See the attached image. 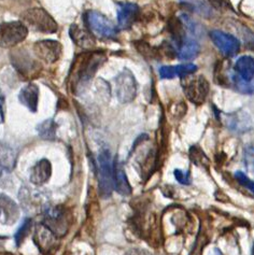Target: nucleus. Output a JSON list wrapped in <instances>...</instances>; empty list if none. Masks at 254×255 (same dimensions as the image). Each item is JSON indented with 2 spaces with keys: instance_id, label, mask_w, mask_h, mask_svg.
<instances>
[{
  "instance_id": "39",
  "label": "nucleus",
  "mask_w": 254,
  "mask_h": 255,
  "mask_svg": "<svg viewBox=\"0 0 254 255\" xmlns=\"http://www.w3.org/2000/svg\"><path fill=\"white\" fill-rule=\"evenodd\" d=\"M252 255H254V246H253V248H252Z\"/></svg>"
},
{
  "instance_id": "23",
  "label": "nucleus",
  "mask_w": 254,
  "mask_h": 255,
  "mask_svg": "<svg viewBox=\"0 0 254 255\" xmlns=\"http://www.w3.org/2000/svg\"><path fill=\"white\" fill-rule=\"evenodd\" d=\"M249 119L247 116L243 117L242 112L230 114L226 120V126H229L233 130H240L244 131L248 128Z\"/></svg>"
},
{
  "instance_id": "11",
  "label": "nucleus",
  "mask_w": 254,
  "mask_h": 255,
  "mask_svg": "<svg viewBox=\"0 0 254 255\" xmlns=\"http://www.w3.org/2000/svg\"><path fill=\"white\" fill-rule=\"evenodd\" d=\"M35 54L45 63H55L62 55V45L55 40H42L33 44Z\"/></svg>"
},
{
  "instance_id": "19",
  "label": "nucleus",
  "mask_w": 254,
  "mask_h": 255,
  "mask_svg": "<svg viewBox=\"0 0 254 255\" xmlns=\"http://www.w3.org/2000/svg\"><path fill=\"white\" fill-rule=\"evenodd\" d=\"M236 75L245 81H252L254 79V59L251 56L245 55L237 59L235 64Z\"/></svg>"
},
{
  "instance_id": "9",
  "label": "nucleus",
  "mask_w": 254,
  "mask_h": 255,
  "mask_svg": "<svg viewBox=\"0 0 254 255\" xmlns=\"http://www.w3.org/2000/svg\"><path fill=\"white\" fill-rule=\"evenodd\" d=\"M209 36L217 48L221 51L224 55L233 57L237 55L240 50L239 40L231 33L224 32L222 30H212Z\"/></svg>"
},
{
  "instance_id": "5",
  "label": "nucleus",
  "mask_w": 254,
  "mask_h": 255,
  "mask_svg": "<svg viewBox=\"0 0 254 255\" xmlns=\"http://www.w3.org/2000/svg\"><path fill=\"white\" fill-rule=\"evenodd\" d=\"M43 223L57 237H63L69 230V212L63 206H46Z\"/></svg>"
},
{
  "instance_id": "16",
  "label": "nucleus",
  "mask_w": 254,
  "mask_h": 255,
  "mask_svg": "<svg viewBox=\"0 0 254 255\" xmlns=\"http://www.w3.org/2000/svg\"><path fill=\"white\" fill-rule=\"evenodd\" d=\"M113 185H115V190L120 195H130L131 187L129 181L127 179L123 166L118 160H115V163H113Z\"/></svg>"
},
{
  "instance_id": "18",
  "label": "nucleus",
  "mask_w": 254,
  "mask_h": 255,
  "mask_svg": "<svg viewBox=\"0 0 254 255\" xmlns=\"http://www.w3.org/2000/svg\"><path fill=\"white\" fill-rule=\"evenodd\" d=\"M12 63L15 66L16 70L23 72L24 75H29L30 72H33L36 69V63L33 59L29 57L27 53L22 51H14L11 55Z\"/></svg>"
},
{
  "instance_id": "31",
  "label": "nucleus",
  "mask_w": 254,
  "mask_h": 255,
  "mask_svg": "<svg viewBox=\"0 0 254 255\" xmlns=\"http://www.w3.org/2000/svg\"><path fill=\"white\" fill-rule=\"evenodd\" d=\"M245 139V153L247 157L254 156V131H250L246 135Z\"/></svg>"
},
{
  "instance_id": "13",
  "label": "nucleus",
  "mask_w": 254,
  "mask_h": 255,
  "mask_svg": "<svg viewBox=\"0 0 254 255\" xmlns=\"http://www.w3.org/2000/svg\"><path fill=\"white\" fill-rule=\"evenodd\" d=\"M140 15V9L136 3H119L118 25L121 29H128L133 25Z\"/></svg>"
},
{
  "instance_id": "26",
  "label": "nucleus",
  "mask_w": 254,
  "mask_h": 255,
  "mask_svg": "<svg viewBox=\"0 0 254 255\" xmlns=\"http://www.w3.org/2000/svg\"><path fill=\"white\" fill-rule=\"evenodd\" d=\"M32 226V221L31 219H25V221L23 222V224L19 226V228L17 230L16 234H15V243L16 246H21L22 243L24 241V239L26 238V236L29 234L30 230Z\"/></svg>"
},
{
  "instance_id": "35",
  "label": "nucleus",
  "mask_w": 254,
  "mask_h": 255,
  "mask_svg": "<svg viewBox=\"0 0 254 255\" xmlns=\"http://www.w3.org/2000/svg\"><path fill=\"white\" fill-rule=\"evenodd\" d=\"M9 174L10 171L6 170L4 167L0 165V186L4 187L9 182Z\"/></svg>"
},
{
  "instance_id": "6",
  "label": "nucleus",
  "mask_w": 254,
  "mask_h": 255,
  "mask_svg": "<svg viewBox=\"0 0 254 255\" xmlns=\"http://www.w3.org/2000/svg\"><path fill=\"white\" fill-rule=\"evenodd\" d=\"M191 76L181 78L185 96L194 105H203L209 94V83L203 76Z\"/></svg>"
},
{
  "instance_id": "2",
  "label": "nucleus",
  "mask_w": 254,
  "mask_h": 255,
  "mask_svg": "<svg viewBox=\"0 0 254 255\" xmlns=\"http://www.w3.org/2000/svg\"><path fill=\"white\" fill-rule=\"evenodd\" d=\"M84 19L86 28L94 37L110 40L117 38L118 29L116 25L100 12L95 10L86 11Z\"/></svg>"
},
{
  "instance_id": "38",
  "label": "nucleus",
  "mask_w": 254,
  "mask_h": 255,
  "mask_svg": "<svg viewBox=\"0 0 254 255\" xmlns=\"http://www.w3.org/2000/svg\"><path fill=\"white\" fill-rule=\"evenodd\" d=\"M4 240H5V237L0 236V245H1V243H2V241H4Z\"/></svg>"
},
{
  "instance_id": "33",
  "label": "nucleus",
  "mask_w": 254,
  "mask_h": 255,
  "mask_svg": "<svg viewBox=\"0 0 254 255\" xmlns=\"http://www.w3.org/2000/svg\"><path fill=\"white\" fill-rule=\"evenodd\" d=\"M159 76L162 79H173L177 76L176 67L163 66L159 68Z\"/></svg>"
},
{
  "instance_id": "3",
  "label": "nucleus",
  "mask_w": 254,
  "mask_h": 255,
  "mask_svg": "<svg viewBox=\"0 0 254 255\" xmlns=\"http://www.w3.org/2000/svg\"><path fill=\"white\" fill-rule=\"evenodd\" d=\"M113 163L110 151L103 150L97 157V174L99 193L104 198L111 196L112 191L115 189L113 185Z\"/></svg>"
},
{
  "instance_id": "20",
  "label": "nucleus",
  "mask_w": 254,
  "mask_h": 255,
  "mask_svg": "<svg viewBox=\"0 0 254 255\" xmlns=\"http://www.w3.org/2000/svg\"><path fill=\"white\" fill-rule=\"evenodd\" d=\"M199 53L198 43L191 38H184L182 44L180 45L178 57L182 60H191L195 58Z\"/></svg>"
},
{
  "instance_id": "32",
  "label": "nucleus",
  "mask_w": 254,
  "mask_h": 255,
  "mask_svg": "<svg viewBox=\"0 0 254 255\" xmlns=\"http://www.w3.org/2000/svg\"><path fill=\"white\" fill-rule=\"evenodd\" d=\"M209 3L217 10H233L230 0H208Z\"/></svg>"
},
{
  "instance_id": "8",
  "label": "nucleus",
  "mask_w": 254,
  "mask_h": 255,
  "mask_svg": "<svg viewBox=\"0 0 254 255\" xmlns=\"http://www.w3.org/2000/svg\"><path fill=\"white\" fill-rule=\"evenodd\" d=\"M137 81L130 70L124 69L116 78V93L120 103L132 102L137 95Z\"/></svg>"
},
{
  "instance_id": "17",
  "label": "nucleus",
  "mask_w": 254,
  "mask_h": 255,
  "mask_svg": "<svg viewBox=\"0 0 254 255\" xmlns=\"http://www.w3.org/2000/svg\"><path fill=\"white\" fill-rule=\"evenodd\" d=\"M69 36L80 48L83 49H92L95 45V40L93 38V35L90 31L80 27L79 25L72 24L69 28Z\"/></svg>"
},
{
  "instance_id": "24",
  "label": "nucleus",
  "mask_w": 254,
  "mask_h": 255,
  "mask_svg": "<svg viewBox=\"0 0 254 255\" xmlns=\"http://www.w3.org/2000/svg\"><path fill=\"white\" fill-rule=\"evenodd\" d=\"M37 130L41 138L46 140H53L56 135V124L53 120H46L38 126Z\"/></svg>"
},
{
  "instance_id": "28",
  "label": "nucleus",
  "mask_w": 254,
  "mask_h": 255,
  "mask_svg": "<svg viewBox=\"0 0 254 255\" xmlns=\"http://www.w3.org/2000/svg\"><path fill=\"white\" fill-rule=\"evenodd\" d=\"M190 155H191V158H192L193 162L195 163L196 165L203 166V165L208 164V157H206L205 154L203 153V151L199 150L198 147L193 146L191 151H190Z\"/></svg>"
},
{
  "instance_id": "21",
  "label": "nucleus",
  "mask_w": 254,
  "mask_h": 255,
  "mask_svg": "<svg viewBox=\"0 0 254 255\" xmlns=\"http://www.w3.org/2000/svg\"><path fill=\"white\" fill-rule=\"evenodd\" d=\"M168 29L172 37L173 42L180 48V45L182 44L184 40V30L182 27V22L176 16L171 17L168 22Z\"/></svg>"
},
{
  "instance_id": "10",
  "label": "nucleus",
  "mask_w": 254,
  "mask_h": 255,
  "mask_svg": "<svg viewBox=\"0 0 254 255\" xmlns=\"http://www.w3.org/2000/svg\"><path fill=\"white\" fill-rule=\"evenodd\" d=\"M57 236L44 224L37 225L33 234V243L44 255L51 254L57 245Z\"/></svg>"
},
{
  "instance_id": "30",
  "label": "nucleus",
  "mask_w": 254,
  "mask_h": 255,
  "mask_svg": "<svg viewBox=\"0 0 254 255\" xmlns=\"http://www.w3.org/2000/svg\"><path fill=\"white\" fill-rule=\"evenodd\" d=\"M235 178L240 185H243L244 187H246V189H248L250 192L254 194V182L247 177L244 172L237 171L235 173Z\"/></svg>"
},
{
  "instance_id": "25",
  "label": "nucleus",
  "mask_w": 254,
  "mask_h": 255,
  "mask_svg": "<svg viewBox=\"0 0 254 255\" xmlns=\"http://www.w3.org/2000/svg\"><path fill=\"white\" fill-rule=\"evenodd\" d=\"M232 83L235 89L243 94H254V81H245L238 75L232 77Z\"/></svg>"
},
{
  "instance_id": "1",
  "label": "nucleus",
  "mask_w": 254,
  "mask_h": 255,
  "mask_svg": "<svg viewBox=\"0 0 254 255\" xmlns=\"http://www.w3.org/2000/svg\"><path fill=\"white\" fill-rule=\"evenodd\" d=\"M106 62L103 52L88 51L79 54L73 60L69 78L73 91H78L82 85L90 82L98 68Z\"/></svg>"
},
{
  "instance_id": "27",
  "label": "nucleus",
  "mask_w": 254,
  "mask_h": 255,
  "mask_svg": "<svg viewBox=\"0 0 254 255\" xmlns=\"http://www.w3.org/2000/svg\"><path fill=\"white\" fill-rule=\"evenodd\" d=\"M137 51L140 53V54L143 55L144 57H156L157 53H156V49L152 48V46L148 43V42H143V41H138L135 43Z\"/></svg>"
},
{
  "instance_id": "37",
  "label": "nucleus",
  "mask_w": 254,
  "mask_h": 255,
  "mask_svg": "<svg viewBox=\"0 0 254 255\" xmlns=\"http://www.w3.org/2000/svg\"><path fill=\"white\" fill-rule=\"evenodd\" d=\"M215 255H222V253L219 249H215Z\"/></svg>"
},
{
  "instance_id": "4",
  "label": "nucleus",
  "mask_w": 254,
  "mask_h": 255,
  "mask_svg": "<svg viewBox=\"0 0 254 255\" xmlns=\"http://www.w3.org/2000/svg\"><path fill=\"white\" fill-rule=\"evenodd\" d=\"M22 21L26 27L39 32L54 33L58 29L54 18L42 8H31L26 10L22 14Z\"/></svg>"
},
{
  "instance_id": "22",
  "label": "nucleus",
  "mask_w": 254,
  "mask_h": 255,
  "mask_svg": "<svg viewBox=\"0 0 254 255\" xmlns=\"http://www.w3.org/2000/svg\"><path fill=\"white\" fill-rule=\"evenodd\" d=\"M15 162L16 155L14 151L6 145H0V165L11 172L14 168Z\"/></svg>"
},
{
  "instance_id": "15",
  "label": "nucleus",
  "mask_w": 254,
  "mask_h": 255,
  "mask_svg": "<svg viewBox=\"0 0 254 255\" xmlns=\"http://www.w3.org/2000/svg\"><path fill=\"white\" fill-rule=\"evenodd\" d=\"M18 100L30 112H37L39 102V87L35 83L25 85L18 94Z\"/></svg>"
},
{
  "instance_id": "14",
  "label": "nucleus",
  "mask_w": 254,
  "mask_h": 255,
  "mask_svg": "<svg viewBox=\"0 0 254 255\" xmlns=\"http://www.w3.org/2000/svg\"><path fill=\"white\" fill-rule=\"evenodd\" d=\"M52 176V165L46 158L40 159L32 166L29 174V180L33 185H43L50 180Z\"/></svg>"
},
{
  "instance_id": "7",
  "label": "nucleus",
  "mask_w": 254,
  "mask_h": 255,
  "mask_svg": "<svg viewBox=\"0 0 254 255\" xmlns=\"http://www.w3.org/2000/svg\"><path fill=\"white\" fill-rule=\"evenodd\" d=\"M28 28L23 22L0 24V48L9 49L23 42L27 38Z\"/></svg>"
},
{
  "instance_id": "36",
  "label": "nucleus",
  "mask_w": 254,
  "mask_h": 255,
  "mask_svg": "<svg viewBox=\"0 0 254 255\" xmlns=\"http://www.w3.org/2000/svg\"><path fill=\"white\" fill-rule=\"evenodd\" d=\"M126 255H151V254L143 251V250H131V251H129L128 253H127Z\"/></svg>"
},
{
  "instance_id": "29",
  "label": "nucleus",
  "mask_w": 254,
  "mask_h": 255,
  "mask_svg": "<svg viewBox=\"0 0 254 255\" xmlns=\"http://www.w3.org/2000/svg\"><path fill=\"white\" fill-rule=\"evenodd\" d=\"M196 70H197V66L194 64H183V65L176 66L177 76H179L180 78L191 76L193 73H195Z\"/></svg>"
},
{
  "instance_id": "12",
  "label": "nucleus",
  "mask_w": 254,
  "mask_h": 255,
  "mask_svg": "<svg viewBox=\"0 0 254 255\" xmlns=\"http://www.w3.org/2000/svg\"><path fill=\"white\" fill-rule=\"evenodd\" d=\"M19 219L18 206L11 197L0 193V224L11 226Z\"/></svg>"
},
{
  "instance_id": "34",
  "label": "nucleus",
  "mask_w": 254,
  "mask_h": 255,
  "mask_svg": "<svg viewBox=\"0 0 254 255\" xmlns=\"http://www.w3.org/2000/svg\"><path fill=\"white\" fill-rule=\"evenodd\" d=\"M175 177L179 183L189 185L191 183V172L186 171L183 172L182 170H175Z\"/></svg>"
}]
</instances>
